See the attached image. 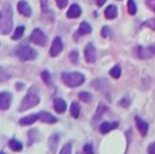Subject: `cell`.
Here are the masks:
<instances>
[{"mask_svg": "<svg viewBox=\"0 0 155 154\" xmlns=\"http://www.w3.org/2000/svg\"><path fill=\"white\" fill-rule=\"evenodd\" d=\"M39 120H42V122H45V123H49V124L57 123V118H54L51 114H49V112H41Z\"/></svg>", "mask_w": 155, "mask_h": 154, "instance_id": "obj_15", "label": "cell"}, {"mask_svg": "<svg viewBox=\"0 0 155 154\" xmlns=\"http://www.w3.org/2000/svg\"><path fill=\"white\" fill-rule=\"evenodd\" d=\"M23 32H25V26H19V27H18L16 30H15V32H14L12 39H15V41L20 39V38H22V35H23Z\"/></svg>", "mask_w": 155, "mask_h": 154, "instance_id": "obj_22", "label": "cell"}, {"mask_svg": "<svg viewBox=\"0 0 155 154\" xmlns=\"http://www.w3.org/2000/svg\"><path fill=\"white\" fill-rule=\"evenodd\" d=\"M128 103H130V100H128V99H123V102H121V105H128Z\"/></svg>", "mask_w": 155, "mask_h": 154, "instance_id": "obj_36", "label": "cell"}, {"mask_svg": "<svg viewBox=\"0 0 155 154\" xmlns=\"http://www.w3.org/2000/svg\"><path fill=\"white\" fill-rule=\"evenodd\" d=\"M18 11L26 18H28L30 15H31V8H30L28 3L25 2V0H22V2L18 3Z\"/></svg>", "mask_w": 155, "mask_h": 154, "instance_id": "obj_10", "label": "cell"}, {"mask_svg": "<svg viewBox=\"0 0 155 154\" xmlns=\"http://www.w3.org/2000/svg\"><path fill=\"white\" fill-rule=\"evenodd\" d=\"M104 3H105V0H96V4L99 5V7H101V5H103Z\"/></svg>", "mask_w": 155, "mask_h": 154, "instance_id": "obj_35", "label": "cell"}, {"mask_svg": "<svg viewBox=\"0 0 155 154\" xmlns=\"http://www.w3.org/2000/svg\"><path fill=\"white\" fill-rule=\"evenodd\" d=\"M16 57L19 58L20 61H30V60H34L37 57V52L34 49H31L30 46H20L16 49L15 52Z\"/></svg>", "mask_w": 155, "mask_h": 154, "instance_id": "obj_3", "label": "cell"}, {"mask_svg": "<svg viewBox=\"0 0 155 154\" xmlns=\"http://www.w3.org/2000/svg\"><path fill=\"white\" fill-rule=\"evenodd\" d=\"M128 12H130V15H135L136 14V4H135V0H128Z\"/></svg>", "mask_w": 155, "mask_h": 154, "instance_id": "obj_23", "label": "cell"}, {"mask_svg": "<svg viewBox=\"0 0 155 154\" xmlns=\"http://www.w3.org/2000/svg\"><path fill=\"white\" fill-rule=\"evenodd\" d=\"M109 75H111L113 79H119L121 75V68H120V65H115V66L111 69V72H109Z\"/></svg>", "mask_w": 155, "mask_h": 154, "instance_id": "obj_21", "label": "cell"}, {"mask_svg": "<svg viewBox=\"0 0 155 154\" xmlns=\"http://www.w3.org/2000/svg\"><path fill=\"white\" fill-rule=\"evenodd\" d=\"M38 104H39V97H38V95L30 92L27 96L22 100V104H20V107H19V111H26V109H30V108L35 107V105H38Z\"/></svg>", "mask_w": 155, "mask_h": 154, "instance_id": "obj_4", "label": "cell"}, {"mask_svg": "<svg viewBox=\"0 0 155 154\" xmlns=\"http://www.w3.org/2000/svg\"><path fill=\"white\" fill-rule=\"evenodd\" d=\"M8 146H10V149L14 150V152H20V150L23 149V145L20 143L19 141H16V139H11V141L8 142Z\"/></svg>", "mask_w": 155, "mask_h": 154, "instance_id": "obj_19", "label": "cell"}, {"mask_svg": "<svg viewBox=\"0 0 155 154\" xmlns=\"http://www.w3.org/2000/svg\"><path fill=\"white\" fill-rule=\"evenodd\" d=\"M80 104L77 102H74V103H71V105H70V114H71V116L73 118H78L80 116Z\"/></svg>", "mask_w": 155, "mask_h": 154, "instance_id": "obj_20", "label": "cell"}, {"mask_svg": "<svg viewBox=\"0 0 155 154\" xmlns=\"http://www.w3.org/2000/svg\"><path fill=\"white\" fill-rule=\"evenodd\" d=\"M41 5H42L43 12H49V7H47V0H41Z\"/></svg>", "mask_w": 155, "mask_h": 154, "instance_id": "obj_32", "label": "cell"}, {"mask_svg": "<svg viewBox=\"0 0 155 154\" xmlns=\"http://www.w3.org/2000/svg\"><path fill=\"white\" fill-rule=\"evenodd\" d=\"M101 35H103L104 38H111L112 37V30L109 27H103V30H101Z\"/></svg>", "mask_w": 155, "mask_h": 154, "instance_id": "obj_26", "label": "cell"}, {"mask_svg": "<svg viewBox=\"0 0 155 154\" xmlns=\"http://www.w3.org/2000/svg\"><path fill=\"white\" fill-rule=\"evenodd\" d=\"M61 79H62V81H64V84H66L68 87H71V88L80 87V85H82L85 81V76L82 75V73H78V72L62 73Z\"/></svg>", "mask_w": 155, "mask_h": 154, "instance_id": "obj_2", "label": "cell"}, {"mask_svg": "<svg viewBox=\"0 0 155 154\" xmlns=\"http://www.w3.org/2000/svg\"><path fill=\"white\" fill-rule=\"evenodd\" d=\"M57 2V5H58L59 8H65L68 5V2H69V0H55Z\"/></svg>", "mask_w": 155, "mask_h": 154, "instance_id": "obj_31", "label": "cell"}, {"mask_svg": "<svg viewBox=\"0 0 155 154\" xmlns=\"http://www.w3.org/2000/svg\"><path fill=\"white\" fill-rule=\"evenodd\" d=\"M30 39H31L34 43L39 45V46L46 45V42H47V38H46V35H45V32L42 30H39V28H35V30L32 31L31 38H30Z\"/></svg>", "mask_w": 155, "mask_h": 154, "instance_id": "obj_6", "label": "cell"}, {"mask_svg": "<svg viewBox=\"0 0 155 154\" xmlns=\"http://www.w3.org/2000/svg\"><path fill=\"white\" fill-rule=\"evenodd\" d=\"M54 109L58 114H62V112H65V109H66V102L62 99H55L54 100Z\"/></svg>", "mask_w": 155, "mask_h": 154, "instance_id": "obj_16", "label": "cell"}, {"mask_svg": "<svg viewBox=\"0 0 155 154\" xmlns=\"http://www.w3.org/2000/svg\"><path fill=\"white\" fill-rule=\"evenodd\" d=\"M62 49H64L62 39L59 37H55L51 43V47H50V55H51V57H57V55L62 52Z\"/></svg>", "mask_w": 155, "mask_h": 154, "instance_id": "obj_8", "label": "cell"}, {"mask_svg": "<svg viewBox=\"0 0 155 154\" xmlns=\"http://www.w3.org/2000/svg\"><path fill=\"white\" fill-rule=\"evenodd\" d=\"M143 26H144V27L151 28V30H155V19H148V20H146Z\"/></svg>", "mask_w": 155, "mask_h": 154, "instance_id": "obj_27", "label": "cell"}, {"mask_svg": "<svg viewBox=\"0 0 155 154\" xmlns=\"http://www.w3.org/2000/svg\"><path fill=\"white\" fill-rule=\"evenodd\" d=\"M41 77H42V80L45 81V84L46 85H51V76H50V73L47 72V70H43Z\"/></svg>", "mask_w": 155, "mask_h": 154, "instance_id": "obj_24", "label": "cell"}, {"mask_svg": "<svg viewBox=\"0 0 155 154\" xmlns=\"http://www.w3.org/2000/svg\"><path fill=\"white\" fill-rule=\"evenodd\" d=\"M84 55H85V61L88 64H93L97 58V54H96V49H94L93 43H88L84 50Z\"/></svg>", "mask_w": 155, "mask_h": 154, "instance_id": "obj_7", "label": "cell"}, {"mask_svg": "<svg viewBox=\"0 0 155 154\" xmlns=\"http://www.w3.org/2000/svg\"><path fill=\"white\" fill-rule=\"evenodd\" d=\"M135 53L136 55H138V58H140V60H148V58L154 57L155 55V46L151 45V46H138L135 49Z\"/></svg>", "mask_w": 155, "mask_h": 154, "instance_id": "obj_5", "label": "cell"}, {"mask_svg": "<svg viewBox=\"0 0 155 154\" xmlns=\"http://www.w3.org/2000/svg\"><path fill=\"white\" fill-rule=\"evenodd\" d=\"M70 60H71V62H74V64H77L78 62V53L77 52H70Z\"/></svg>", "mask_w": 155, "mask_h": 154, "instance_id": "obj_29", "label": "cell"}, {"mask_svg": "<svg viewBox=\"0 0 155 154\" xmlns=\"http://www.w3.org/2000/svg\"><path fill=\"white\" fill-rule=\"evenodd\" d=\"M12 28V8L8 3L3 4L2 16H0V31L2 34H8Z\"/></svg>", "mask_w": 155, "mask_h": 154, "instance_id": "obj_1", "label": "cell"}, {"mask_svg": "<svg viewBox=\"0 0 155 154\" xmlns=\"http://www.w3.org/2000/svg\"><path fill=\"white\" fill-rule=\"evenodd\" d=\"M135 122H136V127H138V130L140 131V134L143 135V137H146L148 132V123L144 122L143 119H140L139 116L135 118Z\"/></svg>", "mask_w": 155, "mask_h": 154, "instance_id": "obj_11", "label": "cell"}, {"mask_svg": "<svg viewBox=\"0 0 155 154\" xmlns=\"http://www.w3.org/2000/svg\"><path fill=\"white\" fill-rule=\"evenodd\" d=\"M117 16V8L115 5H108V8L105 10V18L107 19H115Z\"/></svg>", "mask_w": 155, "mask_h": 154, "instance_id": "obj_17", "label": "cell"}, {"mask_svg": "<svg viewBox=\"0 0 155 154\" xmlns=\"http://www.w3.org/2000/svg\"><path fill=\"white\" fill-rule=\"evenodd\" d=\"M147 152L150 153V154H155V142H154V143H151L150 146H148Z\"/></svg>", "mask_w": 155, "mask_h": 154, "instance_id": "obj_33", "label": "cell"}, {"mask_svg": "<svg viewBox=\"0 0 155 154\" xmlns=\"http://www.w3.org/2000/svg\"><path fill=\"white\" fill-rule=\"evenodd\" d=\"M84 152L85 153H92V152H93V149H92L91 145H85V146H84Z\"/></svg>", "mask_w": 155, "mask_h": 154, "instance_id": "obj_34", "label": "cell"}, {"mask_svg": "<svg viewBox=\"0 0 155 154\" xmlns=\"http://www.w3.org/2000/svg\"><path fill=\"white\" fill-rule=\"evenodd\" d=\"M71 153V145L66 143V146H64L61 149V154H70Z\"/></svg>", "mask_w": 155, "mask_h": 154, "instance_id": "obj_28", "label": "cell"}, {"mask_svg": "<svg viewBox=\"0 0 155 154\" xmlns=\"http://www.w3.org/2000/svg\"><path fill=\"white\" fill-rule=\"evenodd\" d=\"M68 18L69 19H76V18H78L81 15V7H80L78 4H71L70 8L68 10Z\"/></svg>", "mask_w": 155, "mask_h": 154, "instance_id": "obj_13", "label": "cell"}, {"mask_svg": "<svg viewBox=\"0 0 155 154\" xmlns=\"http://www.w3.org/2000/svg\"><path fill=\"white\" fill-rule=\"evenodd\" d=\"M92 31V27L88 22H82L80 25V28H78V34L80 35H86V34H91Z\"/></svg>", "mask_w": 155, "mask_h": 154, "instance_id": "obj_18", "label": "cell"}, {"mask_svg": "<svg viewBox=\"0 0 155 154\" xmlns=\"http://www.w3.org/2000/svg\"><path fill=\"white\" fill-rule=\"evenodd\" d=\"M39 119V114H35V115H28V116H25L19 120V123L22 126H28V124H32L35 123L37 120Z\"/></svg>", "mask_w": 155, "mask_h": 154, "instance_id": "obj_14", "label": "cell"}, {"mask_svg": "<svg viewBox=\"0 0 155 154\" xmlns=\"http://www.w3.org/2000/svg\"><path fill=\"white\" fill-rule=\"evenodd\" d=\"M78 97L82 100V102H85V103H91L92 102V95L88 93V92H81L78 95Z\"/></svg>", "mask_w": 155, "mask_h": 154, "instance_id": "obj_25", "label": "cell"}, {"mask_svg": "<svg viewBox=\"0 0 155 154\" xmlns=\"http://www.w3.org/2000/svg\"><path fill=\"white\" fill-rule=\"evenodd\" d=\"M146 4H147V7L150 8L151 11L155 12V0H146Z\"/></svg>", "mask_w": 155, "mask_h": 154, "instance_id": "obj_30", "label": "cell"}, {"mask_svg": "<svg viewBox=\"0 0 155 154\" xmlns=\"http://www.w3.org/2000/svg\"><path fill=\"white\" fill-rule=\"evenodd\" d=\"M117 126H119V123H117V122H103V123L100 124L99 130H100L101 134H107V132H109L111 130L116 129Z\"/></svg>", "mask_w": 155, "mask_h": 154, "instance_id": "obj_12", "label": "cell"}, {"mask_svg": "<svg viewBox=\"0 0 155 154\" xmlns=\"http://www.w3.org/2000/svg\"><path fill=\"white\" fill-rule=\"evenodd\" d=\"M11 100H12L11 93H8V92L0 93V109L2 111H7L8 107L11 105Z\"/></svg>", "mask_w": 155, "mask_h": 154, "instance_id": "obj_9", "label": "cell"}]
</instances>
